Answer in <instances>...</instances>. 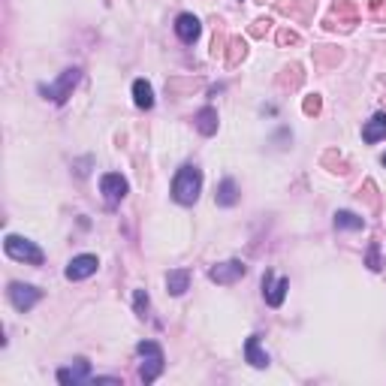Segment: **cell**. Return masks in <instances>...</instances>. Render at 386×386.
I'll list each match as a JSON object with an SVG mask.
<instances>
[{
    "label": "cell",
    "mask_w": 386,
    "mask_h": 386,
    "mask_svg": "<svg viewBox=\"0 0 386 386\" xmlns=\"http://www.w3.org/2000/svg\"><path fill=\"white\" fill-rule=\"evenodd\" d=\"M199 190H202V173L197 166H181L175 178H173V197L181 206H193L199 199Z\"/></svg>",
    "instance_id": "cell-1"
},
{
    "label": "cell",
    "mask_w": 386,
    "mask_h": 386,
    "mask_svg": "<svg viewBox=\"0 0 386 386\" xmlns=\"http://www.w3.org/2000/svg\"><path fill=\"white\" fill-rule=\"evenodd\" d=\"M139 356H142V368H139V378H142V383H154L160 378V371H163V350H160V344H154V341H142V344L136 347Z\"/></svg>",
    "instance_id": "cell-2"
},
{
    "label": "cell",
    "mask_w": 386,
    "mask_h": 386,
    "mask_svg": "<svg viewBox=\"0 0 386 386\" xmlns=\"http://www.w3.org/2000/svg\"><path fill=\"white\" fill-rule=\"evenodd\" d=\"M4 251L13 256V260H18V263H30V266H42V260H46V254H42L30 239H21V235H6Z\"/></svg>",
    "instance_id": "cell-3"
},
{
    "label": "cell",
    "mask_w": 386,
    "mask_h": 386,
    "mask_svg": "<svg viewBox=\"0 0 386 386\" xmlns=\"http://www.w3.org/2000/svg\"><path fill=\"white\" fill-rule=\"evenodd\" d=\"M82 79V70L79 67H70L61 73V79L55 85H39V94L46 96V100H55V103H67V96L73 94V88L79 85Z\"/></svg>",
    "instance_id": "cell-4"
},
{
    "label": "cell",
    "mask_w": 386,
    "mask_h": 386,
    "mask_svg": "<svg viewBox=\"0 0 386 386\" xmlns=\"http://www.w3.org/2000/svg\"><path fill=\"white\" fill-rule=\"evenodd\" d=\"M127 190H130V185H127V178L124 175H118V173H106L100 178V193H103V199L109 202V206H118L124 197H127Z\"/></svg>",
    "instance_id": "cell-5"
},
{
    "label": "cell",
    "mask_w": 386,
    "mask_h": 386,
    "mask_svg": "<svg viewBox=\"0 0 386 386\" xmlns=\"http://www.w3.org/2000/svg\"><path fill=\"white\" fill-rule=\"evenodd\" d=\"M244 275H248V266H244L242 260H227V263L214 266V269L208 272V278L214 284H235V281H242Z\"/></svg>",
    "instance_id": "cell-6"
},
{
    "label": "cell",
    "mask_w": 386,
    "mask_h": 386,
    "mask_svg": "<svg viewBox=\"0 0 386 386\" xmlns=\"http://www.w3.org/2000/svg\"><path fill=\"white\" fill-rule=\"evenodd\" d=\"M39 290L30 287V284H21V281H13L9 284V302H13L18 311H30L37 302H39Z\"/></svg>",
    "instance_id": "cell-7"
},
{
    "label": "cell",
    "mask_w": 386,
    "mask_h": 386,
    "mask_svg": "<svg viewBox=\"0 0 386 386\" xmlns=\"http://www.w3.org/2000/svg\"><path fill=\"white\" fill-rule=\"evenodd\" d=\"M287 290H290L287 278H275L272 272H266V278H263V296H266V302H269L272 308H281L284 305Z\"/></svg>",
    "instance_id": "cell-8"
},
{
    "label": "cell",
    "mask_w": 386,
    "mask_h": 386,
    "mask_svg": "<svg viewBox=\"0 0 386 386\" xmlns=\"http://www.w3.org/2000/svg\"><path fill=\"white\" fill-rule=\"evenodd\" d=\"M96 256L94 254H79L73 256L70 266H67V281H85V278H91L96 272Z\"/></svg>",
    "instance_id": "cell-9"
},
{
    "label": "cell",
    "mask_w": 386,
    "mask_h": 386,
    "mask_svg": "<svg viewBox=\"0 0 386 386\" xmlns=\"http://www.w3.org/2000/svg\"><path fill=\"white\" fill-rule=\"evenodd\" d=\"M58 380H61L63 386L88 383V380H91V362L76 359V366H73V368H61V371H58Z\"/></svg>",
    "instance_id": "cell-10"
},
{
    "label": "cell",
    "mask_w": 386,
    "mask_h": 386,
    "mask_svg": "<svg viewBox=\"0 0 386 386\" xmlns=\"http://www.w3.org/2000/svg\"><path fill=\"white\" fill-rule=\"evenodd\" d=\"M199 30H202V25H199L197 15L181 13V15L175 18V34H178L181 42H197V39H199Z\"/></svg>",
    "instance_id": "cell-11"
},
{
    "label": "cell",
    "mask_w": 386,
    "mask_h": 386,
    "mask_svg": "<svg viewBox=\"0 0 386 386\" xmlns=\"http://www.w3.org/2000/svg\"><path fill=\"white\" fill-rule=\"evenodd\" d=\"M244 359H248L254 368H266V366H269V353H263L260 338H256V335H251L248 341H244Z\"/></svg>",
    "instance_id": "cell-12"
},
{
    "label": "cell",
    "mask_w": 386,
    "mask_h": 386,
    "mask_svg": "<svg viewBox=\"0 0 386 386\" xmlns=\"http://www.w3.org/2000/svg\"><path fill=\"white\" fill-rule=\"evenodd\" d=\"M362 139H366L368 145H374V142H380V139H386V115H383V112L374 115L371 121L362 127Z\"/></svg>",
    "instance_id": "cell-13"
},
{
    "label": "cell",
    "mask_w": 386,
    "mask_h": 386,
    "mask_svg": "<svg viewBox=\"0 0 386 386\" xmlns=\"http://www.w3.org/2000/svg\"><path fill=\"white\" fill-rule=\"evenodd\" d=\"M193 121H197V130H199L202 136H214V133H218V112H214L211 106H206V109H199Z\"/></svg>",
    "instance_id": "cell-14"
},
{
    "label": "cell",
    "mask_w": 386,
    "mask_h": 386,
    "mask_svg": "<svg viewBox=\"0 0 386 386\" xmlns=\"http://www.w3.org/2000/svg\"><path fill=\"white\" fill-rule=\"evenodd\" d=\"M133 103L139 106V109H151V106H154V88L145 79L133 82Z\"/></svg>",
    "instance_id": "cell-15"
},
{
    "label": "cell",
    "mask_w": 386,
    "mask_h": 386,
    "mask_svg": "<svg viewBox=\"0 0 386 386\" xmlns=\"http://www.w3.org/2000/svg\"><path fill=\"white\" fill-rule=\"evenodd\" d=\"M187 287H190V272L187 269H173L166 275V290L173 296H185Z\"/></svg>",
    "instance_id": "cell-16"
},
{
    "label": "cell",
    "mask_w": 386,
    "mask_h": 386,
    "mask_svg": "<svg viewBox=\"0 0 386 386\" xmlns=\"http://www.w3.org/2000/svg\"><path fill=\"white\" fill-rule=\"evenodd\" d=\"M239 202V187H235V181L232 178H223L220 181V187H218V206H235Z\"/></svg>",
    "instance_id": "cell-17"
},
{
    "label": "cell",
    "mask_w": 386,
    "mask_h": 386,
    "mask_svg": "<svg viewBox=\"0 0 386 386\" xmlns=\"http://www.w3.org/2000/svg\"><path fill=\"white\" fill-rule=\"evenodd\" d=\"M335 227L338 230H362L366 227V220H362L359 214H353V211H335Z\"/></svg>",
    "instance_id": "cell-18"
},
{
    "label": "cell",
    "mask_w": 386,
    "mask_h": 386,
    "mask_svg": "<svg viewBox=\"0 0 386 386\" xmlns=\"http://www.w3.org/2000/svg\"><path fill=\"white\" fill-rule=\"evenodd\" d=\"M133 308H136L139 317H145V311H148V293L145 290H136L133 293Z\"/></svg>",
    "instance_id": "cell-19"
},
{
    "label": "cell",
    "mask_w": 386,
    "mask_h": 386,
    "mask_svg": "<svg viewBox=\"0 0 386 386\" xmlns=\"http://www.w3.org/2000/svg\"><path fill=\"white\" fill-rule=\"evenodd\" d=\"M368 269H374V272L380 269V248H378V244H371V248H368Z\"/></svg>",
    "instance_id": "cell-20"
},
{
    "label": "cell",
    "mask_w": 386,
    "mask_h": 386,
    "mask_svg": "<svg viewBox=\"0 0 386 386\" xmlns=\"http://www.w3.org/2000/svg\"><path fill=\"white\" fill-rule=\"evenodd\" d=\"M383 166H386V154H383Z\"/></svg>",
    "instance_id": "cell-21"
}]
</instances>
